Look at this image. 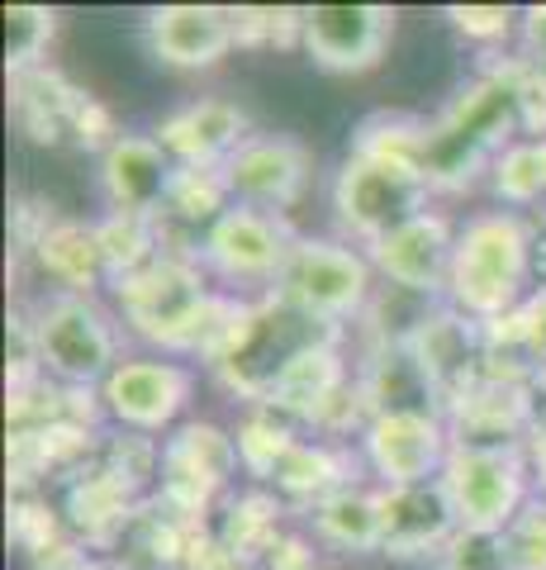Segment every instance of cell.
Instances as JSON below:
<instances>
[{"label":"cell","instance_id":"obj_1","mask_svg":"<svg viewBox=\"0 0 546 570\" xmlns=\"http://www.w3.org/2000/svg\"><path fill=\"white\" fill-rule=\"evenodd\" d=\"M523 134L518 96L495 67L480 71L451 96V105L428 124L423 142V181L433 190H466L485 167L495 171L499 157Z\"/></svg>","mask_w":546,"mask_h":570},{"label":"cell","instance_id":"obj_2","mask_svg":"<svg viewBox=\"0 0 546 570\" xmlns=\"http://www.w3.org/2000/svg\"><path fill=\"white\" fill-rule=\"evenodd\" d=\"M537 266V234L533 224L514 209L475 214L456 234L451 281H447V305L475 324H495L523 305L527 276Z\"/></svg>","mask_w":546,"mask_h":570},{"label":"cell","instance_id":"obj_3","mask_svg":"<svg viewBox=\"0 0 546 570\" xmlns=\"http://www.w3.org/2000/svg\"><path fill=\"white\" fill-rule=\"evenodd\" d=\"M343 328L319 324V318L299 314L286 305L280 295H267L261 305H242V318L228 333V343L215 352V376L234 390V395L267 404L276 381L286 376V366L299 352L319 347V343H338Z\"/></svg>","mask_w":546,"mask_h":570},{"label":"cell","instance_id":"obj_4","mask_svg":"<svg viewBox=\"0 0 546 570\" xmlns=\"http://www.w3.org/2000/svg\"><path fill=\"white\" fill-rule=\"evenodd\" d=\"M33 347L43 376L67 390L105 385L119 366V343L91 295H52L33 309Z\"/></svg>","mask_w":546,"mask_h":570},{"label":"cell","instance_id":"obj_5","mask_svg":"<svg viewBox=\"0 0 546 570\" xmlns=\"http://www.w3.org/2000/svg\"><path fill=\"white\" fill-rule=\"evenodd\" d=\"M271 295H280L299 314L319 318V324L343 328L347 318H357L371 305V262L343 243L299 238L280 266Z\"/></svg>","mask_w":546,"mask_h":570},{"label":"cell","instance_id":"obj_6","mask_svg":"<svg viewBox=\"0 0 546 570\" xmlns=\"http://www.w3.org/2000/svg\"><path fill=\"white\" fill-rule=\"evenodd\" d=\"M428 181L414 167H395L380 157L351 153L338 181H332V209L347 238H357L366 247H376L385 234H395L399 224L428 214Z\"/></svg>","mask_w":546,"mask_h":570},{"label":"cell","instance_id":"obj_7","mask_svg":"<svg viewBox=\"0 0 546 570\" xmlns=\"http://www.w3.org/2000/svg\"><path fill=\"white\" fill-rule=\"evenodd\" d=\"M10 119L29 142L39 148H62V142H77V148H110L119 138L110 110L77 91L62 71L39 67V71H20L10 77Z\"/></svg>","mask_w":546,"mask_h":570},{"label":"cell","instance_id":"obj_8","mask_svg":"<svg viewBox=\"0 0 546 570\" xmlns=\"http://www.w3.org/2000/svg\"><path fill=\"white\" fill-rule=\"evenodd\" d=\"M527 452L514 448H451L443 466V490L456 523L470 532H508L527 499Z\"/></svg>","mask_w":546,"mask_h":570},{"label":"cell","instance_id":"obj_9","mask_svg":"<svg viewBox=\"0 0 546 570\" xmlns=\"http://www.w3.org/2000/svg\"><path fill=\"white\" fill-rule=\"evenodd\" d=\"M115 295H119V309H125V324H133V333L152 337V343L167 352H176L181 333L190 328V318H196L200 305L209 299L200 257L181 253V247H171V253H162L152 266L133 272L129 281H119Z\"/></svg>","mask_w":546,"mask_h":570},{"label":"cell","instance_id":"obj_10","mask_svg":"<svg viewBox=\"0 0 546 570\" xmlns=\"http://www.w3.org/2000/svg\"><path fill=\"white\" fill-rule=\"evenodd\" d=\"M238 466V438L224 433L219 423L176 428L162 448V494H157V504L171 509L181 523L200 519V513H209V499L234 480Z\"/></svg>","mask_w":546,"mask_h":570},{"label":"cell","instance_id":"obj_11","mask_svg":"<svg viewBox=\"0 0 546 570\" xmlns=\"http://www.w3.org/2000/svg\"><path fill=\"white\" fill-rule=\"evenodd\" d=\"M295 243L299 238L290 234L286 214L234 205L200 238V253L196 257H200V266H209L215 276L234 281V285H276L280 266H286Z\"/></svg>","mask_w":546,"mask_h":570},{"label":"cell","instance_id":"obj_12","mask_svg":"<svg viewBox=\"0 0 546 570\" xmlns=\"http://www.w3.org/2000/svg\"><path fill=\"white\" fill-rule=\"evenodd\" d=\"M395 39V10L385 6H309L299 10V43L314 67L338 71H371Z\"/></svg>","mask_w":546,"mask_h":570},{"label":"cell","instance_id":"obj_13","mask_svg":"<svg viewBox=\"0 0 546 570\" xmlns=\"http://www.w3.org/2000/svg\"><path fill=\"white\" fill-rule=\"evenodd\" d=\"M361 452L385 485H428L451 456L443 414H376L361 428Z\"/></svg>","mask_w":546,"mask_h":570},{"label":"cell","instance_id":"obj_14","mask_svg":"<svg viewBox=\"0 0 546 570\" xmlns=\"http://www.w3.org/2000/svg\"><path fill=\"white\" fill-rule=\"evenodd\" d=\"M451 448H514L527 452V433L537 423V385L480 376L466 395L447 404Z\"/></svg>","mask_w":546,"mask_h":570},{"label":"cell","instance_id":"obj_15","mask_svg":"<svg viewBox=\"0 0 546 570\" xmlns=\"http://www.w3.org/2000/svg\"><path fill=\"white\" fill-rule=\"evenodd\" d=\"M224 176H228V190H234V205L286 214L309 186V153L305 142H295L286 134H252L224 163Z\"/></svg>","mask_w":546,"mask_h":570},{"label":"cell","instance_id":"obj_16","mask_svg":"<svg viewBox=\"0 0 546 570\" xmlns=\"http://www.w3.org/2000/svg\"><path fill=\"white\" fill-rule=\"evenodd\" d=\"M456 234L443 214H418L371 247V266L404 295H447Z\"/></svg>","mask_w":546,"mask_h":570},{"label":"cell","instance_id":"obj_17","mask_svg":"<svg viewBox=\"0 0 546 570\" xmlns=\"http://www.w3.org/2000/svg\"><path fill=\"white\" fill-rule=\"evenodd\" d=\"M190 400V371L176 362H119L100 385V404L129 433H157Z\"/></svg>","mask_w":546,"mask_h":570},{"label":"cell","instance_id":"obj_18","mask_svg":"<svg viewBox=\"0 0 546 570\" xmlns=\"http://www.w3.org/2000/svg\"><path fill=\"white\" fill-rule=\"evenodd\" d=\"M380 499V551L385 557H428V551H447V542L461 532L451 513V499L443 480L428 485H385Z\"/></svg>","mask_w":546,"mask_h":570},{"label":"cell","instance_id":"obj_19","mask_svg":"<svg viewBox=\"0 0 546 570\" xmlns=\"http://www.w3.org/2000/svg\"><path fill=\"white\" fill-rule=\"evenodd\" d=\"M176 163L167 148L148 134H119L110 148L100 153V190L110 209L119 214H162L167 190H171Z\"/></svg>","mask_w":546,"mask_h":570},{"label":"cell","instance_id":"obj_20","mask_svg":"<svg viewBox=\"0 0 546 570\" xmlns=\"http://www.w3.org/2000/svg\"><path fill=\"white\" fill-rule=\"evenodd\" d=\"M152 138L162 142L176 167H224L252 134H248V115L234 100L209 96V100H196L186 110L167 115Z\"/></svg>","mask_w":546,"mask_h":570},{"label":"cell","instance_id":"obj_21","mask_svg":"<svg viewBox=\"0 0 546 570\" xmlns=\"http://www.w3.org/2000/svg\"><path fill=\"white\" fill-rule=\"evenodd\" d=\"M148 43L167 67H215L238 43V14L219 6H162L148 14Z\"/></svg>","mask_w":546,"mask_h":570},{"label":"cell","instance_id":"obj_22","mask_svg":"<svg viewBox=\"0 0 546 570\" xmlns=\"http://www.w3.org/2000/svg\"><path fill=\"white\" fill-rule=\"evenodd\" d=\"M43 276L58 285V295H91L100 281H110L105 266V247L96 224H72V219H52L48 234L33 243Z\"/></svg>","mask_w":546,"mask_h":570},{"label":"cell","instance_id":"obj_23","mask_svg":"<svg viewBox=\"0 0 546 570\" xmlns=\"http://www.w3.org/2000/svg\"><path fill=\"white\" fill-rule=\"evenodd\" d=\"M309 523L319 532V542L338 551H380V499L376 490L343 485L328 499L309 509Z\"/></svg>","mask_w":546,"mask_h":570},{"label":"cell","instance_id":"obj_24","mask_svg":"<svg viewBox=\"0 0 546 570\" xmlns=\"http://www.w3.org/2000/svg\"><path fill=\"white\" fill-rule=\"evenodd\" d=\"M100 234V247H105V266H110V281H129L133 272H143V266H152L162 253H171L167 243V228L162 219H152V214H119L110 209L105 219L96 224Z\"/></svg>","mask_w":546,"mask_h":570},{"label":"cell","instance_id":"obj_25","mask_svg":"<svg viewBox=\"0 0 546 570\" xmlns=\"http://www.w3.org/2000/svg\"><path fill=\"white\" fill-rule=\"evenodd\" d=\"M228 209H234V190H228L224 167H176L167 205L157 219L162 224L176 219V224H190V228H205L209 234Z\"/></svg>","mask_w":546,"mask_h":570},{"label":"cell","instance_id":"obj_26","mask_svg":"<svg viewBox=\"0 0 546 570\" xmlns=\"http://www.w3.org/2000/svg\"><path fill=\"white\" fill-rule=\"evenodd\" d=\"M271 485L286 494V499H299V504H319V499H328L332 490L351 485V475L343 466V456L324 448V442H295V448L286 452V461L276 466Z\"/></svg>","mask_w":546,"mask_h":570},{"label":"cell","instance_id":"obj_27","mask_svg":"<svg viewBox=\"0 0 546 570\" xmlns=\"http://www.w3.org/2000/svg\"><path fill=\"white\" fill-rule=\"evenodd\" d=\"M215 538L238 551L242 561H267L276 542H280V499L276 494H238L234 504H228L224 523L215 528Z\"/></svg>","mask_w":546,"mask_h":570},{"label":"cell","instance_id":"obj_28","mask_svg":"<svg viewBox=\"0 0 546 570\" xmlns=\"http://www.w3.org/2000/svg\"><path fill=\"white\" fill-rule=\"evenodd\" d=\"M238 456H242V471H248L252 480H271L276 466L286 461V452L295 448V419H286L280 409L271 404H257L248 419H242L238 428Z\"/></svg>","mask_w":546,"mask_h":570},{"label":"cell","instance_id":"obj_29","mask_svg":"<svg viewBox=\"0 0 546 570\" xmlns=\"http://www.w3.org/2000/svg\"><path fill=\"white\" fill-rule=\"evenodd\" d=\"M423 142H428V124H423V119H414V115H371L357 129L351 153L423 171Z\"/></svg>","mask_w":546,"mask_h":570},{"label":"cell","instance_id":"obj_30","mask_svg":"<svg viewBox=\"0 0 546 570\" xmlns=\"http://www.w3.org/2000/svg\"><path fill=\"white\" fill-rule=\"evenodd\" d=\"M495 195L504 205H537L546 195V138H518L495 163Z\"/></svg>","mask_w":546,"mask_h":570},{"label":"cell","instance_id":"obj_31","mask_svg":"<svg viewBox=\"0 0 546 570\" xmlns=\"http://www.w3.org/2000/svg\"><path fill=\"white\" fill-rule=\"evenodd\" d=\"M58 33V14L43 6H6V71H39L48 58V43Z\"/></svg>","mask_w":546,"mask_h":570},{"label":"cell","instance_id":"obj_32","mask_svg":"<svg viewBox=\"0 0 546 570\" xmlns=\"http://www.w3.org/2000/svg\"><path fill=\"white\" fill-rule=\"evenodd\" d=\"M443 570H514L508 532H470L461 528L443 551Z\"/></svg>","mask_w":546,"mask_h":570},{"label":"cell","instance_id":"obj_33","mask_svg":"<svg viewBox=\"0 0 546 570\" xmlns=\"http://www.w3.org/2000/svg\"><path fill=\"white\" fill-rule=\"evenodd\" d=\"M508 557L514 570H546V504H527L508 523Z\"/></svg>","mask_w":546,"mask_h":570},{"label":"cell","instance_id":"obj_34","mask_svg":"<svg viewBox=\"0 0 546 570\" xmlns=\"http://www.w3.org/2000/svg\"><path fill=\"white\" fill-rule=\"evenodd\" d=\"M447 20L475 43H499V39H508V29H514L518 14L508 6H451Z\"/></svg>","mask_w":546,"mask_h":570},{"label":"cell","instance_id":"obj_35","mask_svg":"<svg viewBox=\"0 0 546 570\" xmlns=\"http://www.w3.org/2000/svg\"><path fill=\"white\" fill-rule=\"evenodd\" d=\"M186 570H252V561H242L238 551H228L215 532H200L196 542H190V551H186V561H181Z\"/></svg>","mask_w":546,"mask_h":570},{"label":"cell","instance_id":"obj_36","mask_svg":"<svg viewBox=\"0 0 546 570\" xmlns=\"http://www.w3.org/2000/svg\"><path fill=\"white\" fill-rule=\"evenodd\" d=\"M518 43H523V58L537 62V67L546 71V6L523 10V20H518Z\"/></svg>","mask_w":546,"mask_h":570},{"label":"cell","instance_id":"obj_37","mask_svg":"<svg viewBox=\"0 0 546 570\" xmlns=\"http://www.w3.org/2000/svg\"><path fill=\"white\" fill-rule=\"evenodd\" d=\"M527 466H533L537 485L546 494V385L537 390V423H533V433H527Z\"/></svg>","mask_w":546,"mask_h":570},{"label":"cell","instance_id":"obj_38","mask_svg":"<svg viewBox=\"0 0 546 570\" xmlns=\"http://www.w3.org/2000/svg\"><path fill=\"white\" fill-rule=\"evenodd\" d=\"M537 266H546V238L537 243Z\"/></svg>","mask_w":546,"mask_h":570},{"label":"cell","instance_id":"obj_39","mask_svg":"<svg viewBox=\"0 0 546 570\" xmlns=\"http://www.w3.org/2000/svg\"><path fill=\"white\" fill-rule=\"evenodd\" d=\"M314 570H319V566H314Z\"/></svg>","mask_w":546,"mask_h":570}]
</instances>
